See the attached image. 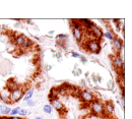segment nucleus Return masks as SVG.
<instances>
[{
	"instance_id": "6e6552de",
	"label": "nucleus",
	"mask_w": 132,
	"mask_h": 119,
	"mask_svg": "<svg viewBox=\"0 0 132 119\" xmlns=\"http://www.w3.org/2000/svg\"><path fill=\"white\" fill-rule=\"evenodd\" d=\"M49 101H50V105L52 106V108H53V109H55V110H57L58 112H61V111H63V110H64L65 106L63 105V103L61 102L57 97H55V98L51 99V100H49Z\"/></svg>"
},
{
	"instance_id": "7ed1b4c3",
	"label": "nucleus",
	"mask_w": 132,
	"mask_h": 119,
	"mask_svg": "<svg viewBox=\"0 0 132 119\" xmlns=\"http://www.w3.org/2000/svg\"><path fill=\"white\" fill-rule=\"evenodd\" d=\"M85 48L86 50L90 53H95V54H98L101 49H102V46H101V42L98 40H94V39H90L88 40L86 43H85Z\"/></svg>"
},
{
	"instance_id": "aec40b11",
	"label": "nucleus",
	"mask_w": 132,
	"mask_h": 119,
	"mask_svg": "<svg viewBox=\"0 0 132 119\" xmlns=\"http://www.w3.org/2000/svg\"><path fill=\"white\" fill-rule=\"evenodd\" d=\"M19 110H20V107H15V108L11 109V111H10L9 115H10V116H17V115H18Z\"/></svg>"
},
{
	"instance_id": "423d86ee",
	"label": "nucleus",
	"mask_w": 132,
	"mask_h": 119,
	"mask_svg": "<svg viewBox=\"0 0 132 119\" xmlns=\"http://www.w3.org/2000/svg\"><path fill=\"white\" fill-rule=\"evenodd\" d=\"M113 66L115 67V69L117 70H124V59L123 56H121L120 54H115L112 60Z\"/></svg>"
},
{
	"instance_id": "a878e982",
	"label": "nucleus",
	"mask_w": 132,
	"mask_h": 119,
	"mask_svg": "<svg viewBox=\"0 0 132 119\" xmlns=\"http://www.w3.org/2000/svg\"><path fill=\"white\" fill-rule=\"evenodd\" d=\"M79 60H80V62L82 63V64H86L87 63V58L85 57V56H80V58H79Z\"/></svg>"
},
{
	"instance_id": "f03ea898",
	"label": "nucleus",
	"mask_w": 132,
	"mask_h": 119,
	"mask_svg": "<svg viewBox=\"0 0 132 119\" xmlns=\"http://www.w3.org/2000/svg\"><path fill=\"white\" fill-rule=\"evenodd\" d=\"M90 111L98 116H102L105 114V109H104V103L99 99H95L93 102L89 103Z\"/></svg>"
},
{
	"instance_id": "dca6fc26",
	"label": "nucleus",
	"mask_w": 132,
	"mask_h": 119,
	"mask_svg": "<svg viewBox=\"0 0 132 119\" xmlns=\"http://www.w3.org/2000/svg\"><path fill=\"white\" fill-rule=\"evenodd\" d=\"M11 109L6 105H0V113L2 115H8L10 113Z\"/></svg>"
},
{
	"instance_id": "393cba45",
	"label": "nucleus",
	"mask_w": 132,
	"mask_h": 119,
	"mask_svg": "<svg viewBox=\"0 0 132 119\" xmlns=\"http://www.w3.org/2000/svg\"><path fill=\"white\" fill-rule=\"evenodd\" d=\"M27 105H28L29 107H34V106L36 105V101H35V100H33V99H31V100L27 101Z\"/></svg>"
},
{
	"instance_id": "c85d7f7f",
	"label": "nucleus",
	"mask_w": 132,
	"mask_h": 119,
	"mask_svg": "<svg viewBox=\"0 0 132 119\" xmlns=\"http://www.w3.org/2000/svg\"><path fill=\"white\" fill-rule=\"evenodd\" d=\"M5 119H23L19 116H10V117H6Z\"/></svg>"
},
{
	"instance_id": "b1692460",
	"label": "nucleus",
	"mask_w": 132,
	"mask_h": 119,
	"mask_svg": "<svg viewBox=\"0 0 132 119\" xmlns=\"http://www.w3.org/2000/svg\"><path fill=\"white\" fill-rule=\"evenodd\" d=\"M54 57H56L57 60H61V58L63 57V54H62L61 52H56V53L54 54Z\"/></svg>"
},
{
	"instance_id": "39448f33",
	"label": "nucleus",
	"mask_w": 132,
	"mask_h": 119,
	"mask_svg": "<svg viewBox=\"0 0 132 119\" xmlns=\"http://www.w3.org/2000/svg\"><path fill=\"white\" fill-rule=\"evenodd\" d=\"M79 98L84 103H90L96 99V96L89 90H82L79 92Z\"/></svg>"
},
{
	"instance_id": "e433bc0d",
	"label": "nucleus",
	"mask_w": 132,
	"mask_h": 119,
	"mask_svg": "<svg viewBox=\"0 0 132 119\" xmlns=\"http://www.w3.org/2000/svg\"><path fill=\"white\" fill-rule=\"evenodd\" d=\"M51 68H52V66H51V65H47V66H46V69H47V70H50Z\"/></svg>"
},
{
	"instance_id": "4c0bfd02",
	"label": "nucleus",
	"mask_w": 132,
	"mask_h": 119,
	"mask_svg": "<svg viewBox=\"0 0 132 119\" xmlns=\"http://www.w3.org/2000/svg\"><path fill=\"white\" fill-rule=\"evenodd\" d=\"M35 119H45V118H44V117H41V116H36Z\"/></svg>"
},
{
	"instance_id": "4be33fe9",
	"label": "nucleus",
	"mask_w": 132,
	"mask_h": 119,
	"mask_svg": "<svg viewBox=\"0 0 132 119\" xmlns=\"http://www.w3.org/2000/svg\"><path fill=\"white\" fill-rule=\"evenodd\" d=\"M113 88H114V83H113V81H112V80L108 81V83H107V89H108L109 91H113Z\"/></svg>"
},
{
	"instance_id": "cd10ccee",
	"label": "nucleus",
	"mask_w": 132,
	"mask_h": 119,
	"mask_svg": "<svg viewBox=\"0 0 132 119\" xmlns=\"http://www.w3.org/2000/svg\"><path fill=\"white\" fill-rule=\"evenodd\" d=\"M120 101H121V108L124 110V105H125V98H124V97H121V98H120Z\"/></svg>"
},
{
	"instance_id": "58836bf2",
	"label": "nucleus",
	"mask_w": 132,
	"mask_h": 119,
	"mask_svg": "<svg viewBox=\"0 0 132 119\" xmlns=\"http://www.w3.org/2000/svg\"><path fill=\"white\" fill-rule=\"evenodd\" d=\"M54 33H55L54 31H50V32H49V35H50V36H52V35L54 34Z\"/></svg>"
},
{
	"instance_id": "412c9836",
	"label": "nucleus",
	"mask_w": 132,
	"mask_h": 119,
	"mask_svg": "<svg viewBox=\"0 0 132 119\" xmlns=\"http://www.w3.org/2000/svg\"><path fill=\"white\" fill-rule=\"evenodd\" d=\"M55 97H57V96H56V91H55V89L53 88V89H51V91H50L49 95H48V98H49V100H51V99H53V98H55Z\"/></svg>"
},
{
	"instance_id": "f704fd0d",
	"label": "nucleus",
	"mask_w": 132,
	"mask_h": 119,
	"mask_svg": "<svg viewBox=\"0 0 132 119\" xmlns=\"http://www.w3.org/2000/svg\"><path fill=\"white\" fill-rule=\"evenodd\" d=\"M72 74H73L74 76H78V74H77V72H76V70H74V69L72 70Z\"/></svg>"
},
{
	"instance_id": "473e14b6",
	"label": "nucleus",
	"mask_w": 132,
	"mask_h": 119,
	"mask_svg": "<svg viewBox=\"0 0 132 119\" xmlns=\"http://www.w3.org/2000/svg\"><path fill=\"white\" fill-rule=\"evenodd\" d=\"M102 80H103V78H102V76H101V75H97V81H98V83H101V82H102Z\"/></svg>"
},
{
	"instance_id": "f3484780",
	"label": "nucleus",
	"mask_w": 132,
	"mask_h": 119,
	"mask_svg": "<svg viewBox=\"0 0 132 119\" xmlns=\"http://www.w3.org/2000/svg\"><path fill=\"white\" fill-rule=\"evenodd\" d=\"M43 111H44L45 114L50 115V114L52 113V111H53V108H52V106H51L50 104H46V105H44V107H43Z\"/></svg>"
},
{
	"instance_id": "4468645a",
	"label": "nucleus",
	"mask_w": 132,
	"mask_h": 119,
	"mask_svg": "<svg viewBox=\"0 0 132 119\" xmlns=\"http://www.w3.org/2000/svg\"><path fill=\"white\" fill-rule=\"evenodd\" d=\"M103 37L105 38V39H107V40H110V41H112L114 38L116 37L115 33L112 31V30H107L104 34H103Z\"/></svg>"
},
{
	"instance_id": "2f4dec72",
	"label": "nucleus",
	"mask_w": 132,
	"mask_h": 119,
	"mask_svg": "<svg viewBox=\"0 0 132 119\" xmlns=\"http://www.w3.org/2000/svg\"><path fill=\"white\" fill-rule=\"evenodd\" d=\"M24 21H27L29 25H32V26H34V22H33V20H31V19H26Z\"/></svg>"
},
{
	"instance_id": "a211bd4d",
	"label": "nucleus",
	"mask_w": 132,
	"mask_h": 119,
	"mask_svg": "<svg viewBox=\"0 0 132 119\" xmlns=\"http://www.w3.org/2000/svg\"><path fill=\"white\" fill-rule=\"evenodd\" d=\"M56 40L58 41V42H63V41H66V40H68V35L66 34H58L56 36Z\"/></svg>"
},
{
	"instance_id": "6ab92c4d",
	"label": "nucleus",
	"mask_w": 132,
	"mask_h": 119,
	"mask_svg": "<svg viewBox=\"0 0 132 119\" xmlns=\"http://www.w3.org/2000/svg\"><path fill=\"white\" fill-rule=\"evenodd\" d=\"M29 114H31V112H29L27 109H23V108H20V110H19V112H18V115H20L21 117H26V116L29 115Z\"/></svg>"
},
{
	"instance_id": "c756f323",
	"label": "nucleus",
	"mask_w": 132,
	"mask_h": 119,
	"mask_svg": "<svg viewBox=\"0 0 132 119\" xmlns=\"http://www.w3.org/2000/svg\"><path fill=\"white\" fill-rule=\"evenodd\" d=\"M76 72H77V74H78V76L82 74V70H81L80 68H77V69H76Z\"/></svg>"
},
{
	"instance_id": "c9c22d12",
	"label": "nucleus",
	"mask_w": 132,
	"mask_h": 119,
	"mask_svg": "<svg viewBox=\"0 0 132 119\" xmlns=\"http://www.w3.org/2000/svg\"><path fill=\"white\" fill-rule=\"evenodd\" d=\"M77 68H79L78 67V63H75V64H74V70H76Z\"/></svg>"
},
{
	"instance_id": "5701e85b",
	"label": "nucleus",
	"mask_w": 132,
	"mask_h": 119,
	"mask_svg": "<svg viewBox=\"0 0 132 119\" xmlns=\"http://www.w3.org/2000/svg\"><path fill=\"white\" fill-rule=\"evenodd\" d=\"M69 54H70L73 58H78V59H79V58H80V56H81L78 52H75V51H70L69 52Z\"/></svg>"
},
{
	"instance_id": "bb28decb",
	"label": "nucleus",
	"mask_w": 132,
	"mask_h": 119,
	"mask_svg": "<svg viewBox=\"0 0 132 119\" xmlns=\"http://www.w3.org/2000/svg\"><path fill=\"white\" fill-rule=\"evenodd\" d=\"M92 81L95 85H98V81H97V74H92Z\"/></svg>"
},
{
	"instance_id": "7c9ffc66",
	"label": "nucleus",
	"mask_w": 132,
	"mask_h": 119,
	"mask_svg": "<svg viewBox=\"0 0 132 119\" xmlns=\"http://www.w3.org/2000/svg\"><path fill=\"white\" fill-rule=\"evenodd\" d=\"M80 84L84 86V88H87V85L85 84V80H81V82H80Z\"/></svg>"
},
{
	"instance_id": "ddd939ff",
	"label": "nucleus",
	"mask_w": 132,
	"mask_h": 119,
	"mask_svg": "<svg viewBox=\"0 0 132 119\" xmlns=\"http://www.w3.org/2000/svg\"><path fill=\"white\" fill-rule=\"evenodd\" d=\"M34 93H35L34 89H29V90H28V91H27V92L23 94V97H22V101L27 102V101H29V100L33 99Z\"/></svg>"
},
{
	"instance_id": "f8f14e48",
	"label": "nucleus",
	"mask_w": 132,
	"mask_h": 119,
	"mask_svg": "<svg viewBox=\"0 0 132 119\" xmlns=\"http://www.w3.org/2000/svg\"><path fill=\"white\" fill-rule=\"evenodd\" d=\"M10 92L7 89H4L0 92V101L5 103H10V98H9Z\"/></svg>"
},
{
	"instance_id": "ea45409f",
	"label": "nucleus",
	"mask_w": 132,
	"mask_h": 119,
	"mask_svg": "<svg viewBox=\"0 0 132 119\" xmlns=\"http://www.w3.org/2000/svg\"><path fill=\"white\" fill-rule=\"evenodd\" d=\"M51 52H52V53H53V54H55V53H56V51H55V50H54V49H51Z\"/></svg>"
},
{
	"instance_id": "72a5a7b5",
	"label": "nucleus",
	"mask_w": 132,
	"mask_h": 119,
	"mask_svg": "<svg viewBox=\"0 0 132 119\" xmlns=\"http://www.w3.org/2000/svg\"><path fill=\"white\" fill-rule=\"evenodd\" d=\"M84 75H85V77H86V78H88V77H89V75H90V73H89V71H86V72L84 73Z\"/></svg>"
},
{
	"instance_id": "2eb2a0df",
	"label": "nucleus",
	"mask_w": 132,
	"mask_h": 119,
	"mask_svg": "<svg viewBox=\"0 0 132 119\" xmlns=\"http://www.w3.org/2000/svg\"><path fill=\"white\" fill-rule=\"evenodd\" d=\"M17 86V84L16 82H14L13 80H10V81H8L7 82V84H6V89L10 92V91H12V90H14V89H16Z\"/></svg>"
},
{
	"instance_id": "9d476101",
	"label": "nucleus",
	"mask_w": 132,
	"mask_h": 119,
	"mask_svg": "<svg viewBox=\"0 0 132 119\" xmlns=\"http://www.w3.org/2000/svg\"><path fill=\"white\" fill-rule=\"evenodd\" d=\"M72 35L76 42H81L84 35V30L82 28H72Z\"/></svg>"
},
{
	"instance_id": "a19ab883",
	"label": "nucleus",
	"mask_w": 132,
	"mask_h": 119,
	"mask_svg": "<svg viewBox=\"0 0 132 119\" xmlns=\"http://www.w3.org/2000/svg\"><path fill=\"white\" fill-rule=\"evenodd\" d=\"M0 119H5L4 117H0Z\"/></svg>"
},
{
	"instance_id": "9b49d317",
	"label": "nucleus",
	"mask_w": 132,
	"mask_h": 119,
	"mask_svg": "<svg viewBox=\"0 0 132 119\" xmlns=\"http://www.w3.org/2000/svg\"><path fill=\"white\" fill-rule=\"evenodd\" d=\"M104 109H105V113L109 114V115H113L115 112V105L112 101H107L104 103Z\"/></svg>"
},
{
	"instance_id": "20e7f679",
	"label": "nucleus",
	"mask_w": 132,
	"mask_h": 119,
	"mask_svg": "<svg viewBox=\"0 0 132 119\" xmlns=\"http://www.w3.org/2000/svg\"><path fill=\"white\" fill-rule=\"evenodd\" d=\"M23 94H24L23 89H21V88H19V86H17L16 89L10 91V94H9L10 103H14V102L19 101V100H21L22 97H23Z\"/></svg>"
},
{
	"instance_id": "1a4fd4ad",
	"label": "nucleus",
	"mask_w": 132,
	"mask_h": 119,
	"mask_svg": "<svg viewBox=\"0 0 132 119\" xmlns=\"http://www.w3.org/2000/svg\"><path fill=\"white\" fill-rule=\"evenodd\" d=\"M90 35H92V39H94V40H98L101 42V40H102V38H103V34H104V32H103V30L98 27V26H95L94 28H93V30L89 32Z\"/></svg>"
},
{
	"instance_id": "0eeeda50",
	"label": "nucleus",
	"mask_w": 132,
	"mask_h": 119,
	"mask_svg": "<svg viewBox=\"0 0 132 119\" xmlns=\"http://www.w3.org/2000/svg\"><path fill=\"white\" fill-rule=\"evenodd\" d=\"M112 42V47L114 49L116 53H120V51H123V47H124V43H123V39L120 37H117L111 41Z\"/></svg>"
},
{
	"instance_id": "f257e3e1",
	"label": "nucleus",
	"mask_w": 132,
	"mask_h": 119,
	"mask_svg": "<svg viewBox=\"0 0 132 119\" xmlns=\"http://www.w3.org/2000/svg\"><path fill=\"white\" fill-rule=\"evenodd\" d=\"M14 43L16 46L22 48V49H30L33 46L32 40L27 38L24 35H16L14 37Z\"/></svg>"
}]
</instances>
